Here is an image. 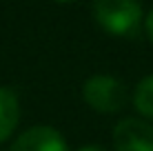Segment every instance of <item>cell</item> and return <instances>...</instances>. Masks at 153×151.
<instances>
[{"instance_id":"1","label":"cell","mask_w":153,"mask_h":151,"mask_svg":"<svg viewBox=\"0 0 153 151\" xmlns=\"http://www.w3.org/2000/svg\"><path fill=\"white\" fill-rule=\"evenodd\" d=\"M96 22L113 36L135 38L142 29V9L138 0H96Z\"/></svg>"},{"instance_id":"2","label":"cell","mask_w":153,"mask_h":151,"mask_svg":"<svg viewBox=\"0 0 153 151\" xmlns=\"http://www.w3.org/2000/svg\"><path fill=\"white\" fill-rule=\"evenodd\" d=\"M82 96L87 105L100 113H115L129 100L126 87L113 76H91L82 87Z\"/></svg>"},{"instance_id":"3","label":"cell","mask_w":153,"mask_h":151,"mask_svg":"<svg viewBox=\"0 0 153 151\" xmlns=\"http://www.w3.org/2000/svg\"><path fill=\"white\" fill-rule=\"evenodd\" d=\"M115 151H153V127L135 118H126L113 131Z\"/></svg>"},{"instance_id":"4","label":"cell","mask_w":153,"mask_h":151,"mask_svg":"<svg viewBox=\"0 0 153 151\" xmlns=\"http://www.w3.org/2000/svg\"><path fill=\"white\" fill-rule=\"evenodd\" d=\"M11 151H67V142L53 127H33L16 140Z\"/></svg>"},{"instance_id":"5","label":"cell","mask_w":153,"mask_h":151,"mask_svg":"<svg viewBox=\"0 0 153 151\" xmlns=\"http://www.w3.org/2000/svg\"><path fill=\"white\" fill-rule=\"evenodd\" d=\"M18 118H20L18 98L13 96V91L0 87V142L11 136V131L18 124Z\"/></svg>"},{"instance_id":"6","label":"cell","mask_w":153,"mask_h":151,"mask_svg":"<svg viewBox=\"0 0 153 151\" xmlns=\"http://www.w3.org/2000/svg\"><path fill=\"white\" fill-rule=\"evenodd\" d=\"M133 102L140 113H144L146 118H153V76H146L138 85Z\"/></svg>"},{"instance_id":"7","label":"cell","mask_w":153,"mask_h":151,"mask_svg":"<svg viewBox=\"0 0 153 151\" xmlns=\"http://www.w3.org/2000/svg\"><path fill=\"white\" fill-rule=\"evenodd\" d=\"M144 27H146V33H149V38H151V42H153V9L149 11V16H146Z\"/></svg>"},{"instance_id":"8","label":"cell","mask_w":153,"mask_h":151,"mask_svg":"<svg viewBox=\"0 0 153 151\" xmlns=\"http://www.w3.org/2000/svg\"><path fill=\"white\" fill-rule=\"evenodd\" d=\"M80 151H104L102 147H98V144H89V147H82Z\"/></svg>"},{"instance_id":"9","label":"cell","mask_w":153,"mask_h":151,"mask_svg":"<svg viewBox=\"0 0 153 151\" xmlns=\"http://www.w3.org/2000/svg\"><path fill=\"white\" fill-rule=\"evenodd\" d=\"M56 2H73V0H56Z\"/></svg>"}]
</instances>
